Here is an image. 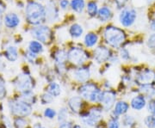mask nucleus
<instances>
[{"label":"nucleus","instance_id":"nucleus-27","mask_svg":"<svg viewBox=\"0 0 155 128\" xmlns=\"http://www.w3.org/2000/svg\"><path fill=\"white\" fill-rule=\"evenodd\" d=\"M48 93H49L50 95H52L54 97H57L61 95V89L60 84H57L55 82H53L48 86Z\"/></svg>","mask_w":155,"mask_h":128},{"label":"nucleus","instance_id":"nucleus-18","mask_svg":"<svg viewBox=\"0 0 155 128\" xmlns=\"http://www.w3.org/2000/svg\"><path fill=\"white\" fill-rule=\"evenodd\" d=\"M82 105H83V101L81 100L80 97L78 96H74V97H72L69 101H68V106L71 108L73 113H79V111L81 110V107H82Z\"/></svg>","mask_w":155,"mask_h":128},{"label":"nucleus","instance_id":"nucleus-24","mask_svg":"<svg viewBox=\"0 0 155 128\" xmlns=\"http://www.w3.org/2000/svg\"><path fill=\"white\" fill-rule=\"evenodd\" d=\"M129 108V106L126 101H118L114 107V114L116 115H122L126 114Z\"/></svg>","mask_w":155,"mask_h":128},{"label":"nucleus","instance_id":"nucleus-42","mask_svg":"<svg viewBox=\"0 0 155 128\" xmlns=\"http://www.w3.org/2000/svg\"><path fill=\"white\" fill-rule=\"evenodd\" d=\"M25 58L27 59V60L30 63H33L35 61V59H36V54H35L33 53H31L30 51H28L27 53V54L25 55Z\"/></svg>","mask_w":155,"mask_h":128},{"label":"nucleus","instance_id":"nucleus-46","mask_svg":"<svg viewBox=\"0 0 155 128\" xmlns=\"http://www.w3.org/2000/svg\"><path fill=\"white\" fill-rule=\"evenodd\" d=\"M5 68V63L3 61V59H2L1 57H0V72L4 71Z\"/></svg>","mask_w":155,"mask_h":128},{"label":"nucleus","instance_id":"nucleus-19","mask_svg":"<svg viewBox=\"0 0 155 128\" xmlns=\"http://www.w3.org/2000/svg\"><path fill=\"white\" fill-rule=\"evenodd\" d=\"M84 34V28L79 23H73L69 28V34L74 39L80 38Z\"/></svg>","mask_w":155,"mask_h":128},{"label":"nucleus","instance_id":"nucleus-41","mask_svg":"<svg viewBox=\"0 0 155 128\" xmlns=\"http://www.w3.org/2000/svg\"><path fill=\"white\" fill-rule=\"evenodd\" d=\"M6 10V6L5 5L0 1V28L2 26V22H3V15L5 13V11Z\"/></svg>","mask_w":155,"mask_h":128},{"label":"nucleus","instance_id":"nucleus-20","mask_svg":"<svg viewBox=\"0 0 155 128\" xmlns=\"http://www.w3.org/2000/svg\"><path fill=\"white\" fill-rule=\"evenodd\" d=\"M131 106L135 110H141L146 106V98L144 95H137L131 101Z\"/></svg>","mask_w":155,"mask_h":128},{"label":"nucleus","instance_id":"nucleus-25","mask_svg":"<svg viewBox=\"0 0 155 128\" xmlns=\"http://www.w3.org/2000/svg\"><path fill=\"white\" fill-rule=\"evenodd\" d=\"M28 51L33 53L35 54H39L43 52V46L42 43L38 40H32L28 43Z\"/></svg>","mask_w":155,"mask_h":128},{"label":"nucleus","instance_id":"nucleus-2","mask_svg":"<svg viewBox=\"0 0 155 128\" xmlns=\"http://www.w3.org/2000/svg\"><path fill=\"white\" fill-rule=\"evenodd\" d=\"M104 37L106 44L112 48L118 49L121 48L122 44L125 42L127 35L122 28L116 26H107L104 32Z\"/></svg>","mask_w":155,"mask_h":128},{"label":"nucleus","instance_id":"nucleus-15","mask_svg":"<svg viewBox=\"0 0 155 128\" xmlns=\"http://www.w3.org/2000/svg\"><path fill=\"white\" fill-rule=\"evenodd\" d=\"M4 23L6 28H15L20 24V18L16 13H8L4 17Z\"/></svg>","mask_w":155,"mask_h":128},{"label":"nucleus","instance_id":"nucleus-39","mask_svg":"<svg viewBox=\"0 0 155 128\" xmlns=\"http://www.w3.org/2000/svg\"><path fill=\"white\" fill-rule=\"evenodd\" d=\"M134 119L132 116H125L124 119H123V125L125 126H132L134 124Z\"/></svg>","mask_w":155,"mask_h":128},{"label":"nucleus","instance_id":"nucleus-6","mask_svg":"<svg viewBox=\"0 0 155 128\" xmlns=\"http://www.w3.org/2000/svg\"><path fill=\"white\" fill-rule=\"evenodd\" d=\"M137 18V11L134 8H123L119 15V22L124 28L133 26Z\"/></svg>","mask_w":155,"mask_h":128},{"label":"nucleus","instance_id":"nucleus-17","mask_svg":"<svg viewBox=\"0 0 155 128\" xmlns=\"http://www.w3.org/2000/svg\"><path fill=\"white\" fill-rule=\"evenodd\" d=\"M98 42V35L93 32H89L84 38V44L87 48H92Z\"/></svg>","mask_w":155,"mask_h":128},{"label":"nucleus","instance_id":"nucleus-28","mask_svg":"<svg viewBox=\"0 0 155 128\" xmlns=\"http://www.w3.org/2000/svg\"><path fill=\"white\" fill-rule=\"evenodd\" d=\"M21 100L24 101L26 102H28L29 104H32L35 102V95L32 94L31 91H28V92H23L21 97Z\"/></svg>","mask_w":155,"mask_h":128},{"label":"nucleus","instance_id":"nucleus-1","mask_svg":"<svg viewBox=\"0 0 155 128\" xmlns=\"http://www.w3.org/2000/svg\"><path fill=\"white\" fill-rule=\"evenodd\" d=\"M25 17L28 23L41 25L47 20L46 8L36 1H30L25 7Z\"/></svg>","mask_w":155,"mask_h":128},{"label":"nucleus","instance_id":"nucleus-35","mask_svg":"<svg viewBox=\"0 0 155 128\" xmlns=\"http://www.w3.org/2000/svg\"><path fill=\"white\" fill-rule=\"evenodd\" d=\"M147 46L151 50L155 51V33L152 34L147 39Z\"/></svg>","mask_w":155,"mask_h":128},{"label":"nucleus","instance_id":"nucleus-4","mask_svg":"<svg viewBox=\"0 0 155 128\" xmlns=\"http://www.w3.org/2000/svg\"><path fill=\"white\" fill-rule=\"evenodd\" d=\"M9 107L11 113L18 117L28 116L32 112L31 105L22 100L11 101L9 102Z\"/></svg>","mask_w":155,"mask_h":128},{"label":"nucleus","instance_id":"nucleus-13","mask_svg":"<svg viewBox=\"0 0 155 128\" xmlns=\"http://www.w3.org/2000/svg\"><path fill=\"white\" fill-rule=\"evenodd\" d=\"M46 14H47V19L49 22H55L59 18V9L53 0H51L47 4Z\"/></svg>","mask_w":155,"mask_h":128},{"label":"nucleus","instance_id":"nucleus-34","mask_svg":"<svg viewBox=\"0 0 155 128\" xmlns=\"http://www.w3.org/2000/svg\"><path fill=\"white\" fill-rule=\"evenodd\" d=\"M67 116H68V113L66 108H62L60 113H59V117H58V120L61 123H64L67 120Z\"/></svg>","mask_w":155,"mask_h":128},{"label":"nucleus","instance_id":"nucleus-33","mask_svg":"<svg viewBox=\"0 0 155 128\" xmlns=\"http://www.w3.org/2000/svg\"><path fill=\"white\" fill-rule=\"evenodd\" d=\"M120 56H121L122 59H123L124 61H127V60L130 59V53L125 47H121V49H120Z\"/></svg>","mask_w":155,"mask_h":128},{"label":"nucleus","instance_id":"nucleus-29","mask_svg":"<svg viewBox=\"0 0 155 128\" xmlns=\"http://www.w3.org/2000/svg\"><path fill=\"white\" fill-rule=\"evenodd\" d=\"M141 91L145 93L147 95H148L149 97H153L155 95V89L151 86L150 84H145L142 85L141 87Z\"/></svg>","mask_w":155,"mask_h":128},{"label":"nucleus","instance_id":"nucleus-43","mask_svg":"<svg viewBox=\"0 0 155 128\" xmlns=\"http://www.w3.org/2000/svg\"><path fill=\"white\" fill-rule=\"evenodd\" d=\"M148 111L155 114V100H151L148 103Z\"/></svg>","mask_w":155,"mask_h":128},{"label":"nucleus","instance_id":"nucleus-38","mask_svg":"<svg viewBox=\"0 0 155 128\" xmlns=\"http://www.w3.org/2000/svg\"><path fill=\"white\" fill-rule=\"evenodd\" d=\"M53 101V95H50L49 93H47L41 96V102L42 104H48Z\"/></svg>","mask_w":155,"mask_h":128},{"label":"nucleus","instance_id":"nucleus-32","mask_svg":"<svg viewBox=\"0 0 155 128\" xmlns=\"http://www.w3.org/2000/svg\"><path fill=\"white\" fill-rule=\"evenodd\" d=\"M6 95V86L4 78L0 77V100H3Z\"/></svg>","mask_w":155,"mask_h":128},{"label":"nucleus","instance_id":"nucleus-26","mask_svg":"<svg viewBox=\"0 0 155 128\" xmlns=\"http://www.w3.org/2000/svg\"><path fill=\"white\" fill-rule=\"evenodd\" d=\"M98 10H99L98 5H97V3L96 1H94V0L89 1L87 5H86V11H87L89 17H95L96 16H97Z\"/></svg>","mask_w":155,"mask_h":128},{"label":"nucleus","instance_id":"nucleus-7","mask_svg":"<svg viewBox=\"0 0 155 128\" xmlns=\"http://www.w3.org/2000/svg\"><path fill=\"white\" fill-rule=\"evenodd\" d=\"M68 60L76 66H81L89 59V54L80 47H72L67 53Z\"/></svg>","mask_w":155,"mask_h":128},{"label":"nucleus","instance_id":"nucleus-3","mask_svg":"<svg viewBox=\"0 0 155 128\" xmlns=\"http://www.w3.org/2000/svg\"><path fill=\"white\" fill-rule=\"evenodd\" d=\"M79 95L81 97H83L85 100L90 101H99L101 91L99 88L95 84L91 83H87V84L82 85L79 89H78Z\"/></svg>","mask_w":155,"mask_h":128},{"label":"nucleus","instance_id":"nucleus-8","mask_svg":"<svg viewBox=\"0 0 155 128\" xmlns=\"http://www.w3.org/2000/svg\"><path fill=\"white\" fill-rule=\"evenodd\" d=\"M14 85L16 89L23 93V92L31 91V89H33L35 86V83H34L33 78L28 74H21L16 78L14 82Z\"/></svg>","mask_w":155,"mask_h":128},{"label":"nucleus","instance_id":"nucleus-10","mask_svg":"<svg viewBox=\"0 0 155 128\" xmlns=\"http://www.w3.org/2000/svg\"><path fill=\"white\" fill-rule=\"evenodd\" d=\"M116 98V93H114L111 90H105L104 92H101L98 101L103 104V107H104V109L110 110L111 107L114 106Z\"/></svg>","mask_w":155,"mask_h":128},{"label":"nucleus","instance_id":"nucleus-49","mask_svg":"<svg viewBox=\"0 0 155 128\" xmlns=\"http://www.w3.org/2000/svg\"><path fill=\"white\" fill-rule=\"evenodd\" d=\"M35 128H45V127H43L41 125L38 124V125H35Z\"/></svg>","mask_w":155,"mask_h":128},{"label":"nucleus","instance_id":"nucleus-45","mask_svg":"<svg viewBox=\"0 0 155 128\" xmlns=\"http://www.w3.org/2000/svg\"><path fill=\"white\" fill-rule=\"evenodd\" d=\"M59 128H72V126L70 122H64L61 124Z\"/></svg>","mask_w":155,"mask_h":128},{"label":"nucleus","instance_id":"nucleus-5","mask_svg":"<svg viewBox=\"0 0 155 128\" xmlns=\"http://www.w3.org/2000/svg\"><path fill=\"white\" fill-rule=\"evenodd\" d=\"M32 35L38 41L43 44H49L53 40V31L51 28L45 25H39L32 29Z\"/></svg>","mask_w":155,"mask_h":128},{"label":"nucleus","instance_id":"nucleus-36","mask_svg":"<svg viewBox=\"0 0 155 128\" xmlns=\"http://www.w3.org/2000/svg\"><path fill=\"white\" fill-rule=\"evenodd\" d=\"M108 127L109 128H119L120 127V124L118 119L116 117L112 118L110 120L108 123Z\"/></svg>","mask_w":155,"mask_h":128},{"label":"nucleus","instance_id":"nucleus-23","mask_svg":"<svg viewBox=\"0 0 155 128\" xmlns=\"http://www.w3.org/2000/svg\"><path fill=\"white\" fill-rule=\"evenodd\" d=\"M70 5L72 10L78 14L83 13L84 10L85 8V2L84 0H72L70 3Z\"/></svg>","mask_w":155,"mask_h":128},{"label":"nucleus","instance_id":"nucleus-48","mask_svg":"<svg viewBox=\"0 0 155 128\" xmlns=\"http://www.w3.org/2000/svg\"><path fill=\"white\" fill-rule=\"evenodd\" d=\"M147 3L148 5H152V4L155 3V0H147Z\"/></svg>","mask_w":155,"mask_h":128},{"label":"nucleus","instance_id":"nucleus-50","mask_svg":"<svg viewBox=\"0 0 155 128\" xmlns=\"http://www.w3.org/2000/svg\"><path fill=\"white\" fill-rule=\"evenodd\" d=\"M73 128H81V127H80L79 126H74V127H73Z\"/></svg>","mask_w":155,"mask_h":128},{"label":"nucleus","instance_id":"nucleus-47","mask_svg":"<svg viewBox=\"0 0 155 128\" xmlns=\"http://www.w3.org/2000/svg\"><path fill=\"white\" fill-rule=\"evenodd\" d=\"M151 29L155 32V19H153V20L151 22Z\"/></svg>","mask_w":155,"mask_h":128},{"label":"nucleus","instance_id":"nucleus-11","mask_svg":"<svg viewBox=\"0 0 155 128\" xmlns=\"http://www.w3.org/2000/svg\"><path fill=\"white\" fill-rule=\"evenodd\" d=\"M94 59L97 63H104L110 59L112 57L111 52L109 48H107L104 46H99L94 50Z\"/></svg>","mask_w":155,"mask_h":128},{"label":"nucleus","instance_id":"nucleus-22","mask_svg":"<svg viewBox=\"0 0 155 128\" xmlns=\"http://www.w3.org/2000/svg\"><path fill=\"white\" fill-rule=\"evenodd\" d=\"M68 59V54L65 50H60L56 51L54 53V61L56 65H65V63Z\"/></svg>","mask_w":155,"mask_h":128},{"label":"nucleus","instance_id":"nucleus-21","mask_svg":"<svg viewBox=\"0 0 155 128\" xmlns=\"http://www.w3.org/2000/svg\"><path fill=\"white\" fill-rule=\"evenodd\" d=\"M5 57L9 60V61L14 62L16 61L18 58V52L17 48L14 46H10L6 48L5 52Z\"/></svg>","mask_w":155,"mask_h":128},{"label":"nucleus","instance_id":"nucleus-31","mask_svg":"<svg viewBox=\"0 0 155 128\" xmlns=\"http://www.w3.org/2000/svg\"><path fill=\"white\" fill-rule=\"evenodd\" d=\"M27 126L26 120L22 117H17L14 120V126L15 128H25Z\"/></svg>","mask_w":155,"mask_h":128},{"label":"nucleus","instance_id":"nucleus-44","mask_svg":"<svg viewBox=\"0 0 155 128\" xmlns=\"http://www.w3.org/2000/svg\"><path fill=\"white\" fill-rule=\"evenodd\" d=\"M69 5V1L68 0H61L60 1V7L62 10H66Z\"/></svg>","mask_w":155,"mask_h":128},{"label":"nucleus","instance_id":"nucleus-30","mask_svg":"<svg viewBox=\"0 0 155 128\" xmlns=\"http://www.w3.org/2000/svg\"><path fill=\"white\" fill-rule=\"evenodd\" d=\"M145 125L148 128H155V114L145 118Z\"/></svg>","mask_w":155,"mask_h":128},{"label":"nucleus","instance_id":"nucleus-37","mask_svg":"<svg viewBox=\"0 0 155 128\" xmlns=\"http://www.w3.org/2000/svg\"><path fill=\"white\" fill-rule=\"evenodd\" d=\"M44 115L45 117L48 118V119H54L55 117L56 112L52 108H46L44 111Z\"/></svg>","mask_w":155,"mask_h":128},{"label":"nucleus","instance_id":"nucleus-40","mask_svg":"<svg viewBox=\"0 0 155 128\" xmlns=\"http://www.w3.org/2000/svg\"><path fill=\"white\" fill-rule=\"evenodd\" d=\"M114 1H115V4H116L117 9H122V10L123 8H125V5H126L128 0H114Z\"/></svg>","mask_w":155,"mask_h":128},{"label":"nucleus","instance_id":"nucleus-16","mask_svg":"<svg viewBox=\"0 0 155 128\" xmlns=\"http://www.w3.org/2000/svg\"><path fill=\"white\" fill-rule=\"evenodd\" d=\"M113 17V12L109 6H103L98 10L97 17L98 20L102 22H109Z\"/></svg>","mask_w":155,"mask_h":128},{"label":"nucleus","instance_id":"nucleus-14","mask_svg":"<svg viewBox=\"0 0 155 128\" xmlns=\"http://www.w3.org/2000/svg\"><path fill=\"white\" fill-rule=\"evenodd\" d=\"M90 76H91V72L88 67L82 66L78 68L73 72V78L79 83L86 82L90 78Z\"/></svg>","mask_w":155,"mask_h":128},{"label":"nucleus","instance_id":"nucleus-9","mask_svg":"<svg viewBox=\"0 0 155 128\" xmlns=\"http://www.w3.org/2000/svg\"><path fill=\"white\" fill-rule=\"evenodd\" d=\"M102 116V109L98 107H93L91 109V111L82 116V120L87 126H94L98 122Z\"/></svg>","mask_w":155,"mask_h":128},{"label":"nucleus","instance_id":"nucleus-12","mask_svg":"<svg viewBox=\"0 0 155 128\" xmlns=\"http://www.w3.org/2000/svg\"><path fill=\"white\" fill-rule=\"evenodd\" d=\"M155 79V72L153 71L150 70V69H146L144 71H142L140 73H139L137 75L136 80L139 84L141 85L145 84H150L151 82H153Z\"/></svg>","mask_w":155,"mask_h":128}]
</instances>
